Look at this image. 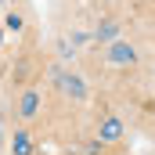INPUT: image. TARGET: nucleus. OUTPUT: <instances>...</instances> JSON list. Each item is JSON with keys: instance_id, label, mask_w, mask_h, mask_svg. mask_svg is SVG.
I'll use <instances>...</instances> for the list:
<instances>
[{"instance_id": "1", "label": "nucleus", "mask_w": 155, "mask_h": 155, "mask_svg": "<svg viewBox=\"0 0 155 155\" xmlns=\"http://www.w3.org/2000/svg\"><path fill=\"white\" fill-rule=\"evenodd\" d=\"M108 61H112V65H134V61H137V51H134L126 40H112V43H108Z\"/></svg>"}, {"instance_id": "2", "label": "nucleus", "mask_w": 155, "mask_h": 155, "mask_svg": "<svg viewBox=\"0 0 155 155\" xmlns=\"http://www.w3.org/2000/svg\"><path fill=\"white\" fill-rule=\"evenodd\" d=\"M119 137H123V123H119L116 116H108L105 123H101V130H97V141L112 144V141H119Z\"/></svg>"}, {"instance_id": "3", "label": "nucleus", "mask_w": 155, "mask_h": 155, "mask_svg": "<svg viewBox=\"0 0 155 155\" xmlns=\"http://www.w3.org/2000/svg\"><path fill=\"white\" fill-rule=\"evenodd\" d=\"M11 152L15 155H33V137H29V130L11 134Z\"/></svg>"}, {"instance_id": "4", "label": "nucleus", "mask_w": 155, "mask_h": 155, "mask_svg": "<svg viewBox=\"0 0 155 155\" xmlns=\"http://www.w3.org/2000/svg\"><path fill=\"white\" fill-rule=\"evenodd\" d=\"M61 90H65L69 97H76V101L87 97V87H83V79H79V76H61Z\"/></svg>"}, {"instance_id": "5", "label": "nucleus", "mask_w": 155, "mask_h": 155, "mask_svg": "<svg viewBox=\"0 0 155 155\" xmlns=\"http://www.w3.org/2000/svg\"><path fill=\"white\" fill-rule=\"evenodd\" d=\"M18 112H22L25 119H33V116L40 112V94H36V90H25V94H22V105H18Z\"/></svg>"}, {"instance_id": "6", "label": "nucleus", "mask_w": 155, "mask_h": 155, "mask_svg": "<svg viewBox=\"0 0 155 155\" xmlns=\"http://www.w3.org/2000/svg\"><path fill=\"white\" fill-rule=\"evenodd\" d=\"M116 29H119L116 22H101V25H97V40H112V36H116Z\"/></svg>"}, {"instance_id": "7", "label": "nucleus", "mask_w": 155, "mask_h": 155, "mask_svg": "<svg viewBox=\"0 0 155 155\" xmlns=\"http://www.w3.org/2000/svg\"><path fill=\"white\" fill-rule=\"evenodd\" d=\"M4 25H7L11 33H18V29H22V15H7V18H4Z\"/></svg>"}, {"instance_id": "8", "label": "nucleus", "mask_w": 155, "mask_h": 155, "mask_svg": "<svg viewBox=\"0 0 155 155\" xmlns=\"http://www.w3.org/2000/svg\"><path fill=\"white\" fill-rule=\"evenodd\" d=\"M0 43H4V33H0Z\"/></svg>"}]
</instances>
